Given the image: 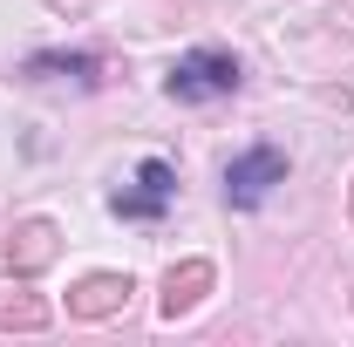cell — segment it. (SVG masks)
Wrapping results in <instances>:
<instances>
[{"instance_id":"obj_1","label":"cell","mask_w":354,"mask_h":347,"mask_svg":"<svg viewBox=\"0 0 354 347\" xmlns=\"http://www.w3.org/2000/svg\"><path fill=\"white\" fill-rule=\"evenodd\" d=\"M177 102H212V95H232L239 88V62L225 55V48H191V55H177L171 75H164Z\"/></svg>"},{"instance_id":"obj_2","label":"cell","mask_w":354,"mask_h":347,"mask_svg":"<svg viewBox=\"0 0 354 347\" xmlns=\"http://www.w3.org/2000/svg\"><path fill=\"white\" fill-rule=\"evenodd\" d=\"M272 184H286V157L272 150V143H252V150H239L232 164H225V205H259Z\"/></svg>"},{"instance_id":"obj_3","label":"cell","mask_w":354,"mask_h":347,"mask_svg":"<svg viewBox=\"0 0 354 347\" xmlns=\"http://www.w3.org/2000/svg\"><path fill=\"white\" fill-rule=\"evenodd\" d=\"M171 191H177V171L164 164V157H143V164H136V191H116L109 212L116 218H157L164 205H171Z\"/></svg>"},{"instance_id":"obj_4","label":"cell","mask_w":354,"mask_h":347,"mask_svg":"<svg viewBox=\"0 0 354 347\" xmlns=\"http://www.w3.org/2000/svg\"><path fill=\"white\" fill-rule=\"evenodd\" d=\"M130 293H136L130 272H88V279L68 286V313H75V320H109V313H123Z\"/></svg>"},{"instance_id":"obj_5","label":"cell","mask_w":354,"mask_h":347,"mask_svg":"<svg viewBox=\"0 0 354 347\" xmlns=\"http://www.w3.org/2000/svg\"><path fill=\"white\" fill-rule=\"evenodd\" d=\"M212 286H218L212 259H184V265H171V272H164V293H157V313H164V320H177V313H191V306L205 300Z\"/></svg>"},{"instance_id":"obj_6","label":"cell","mask_w":354,"mask_h":347,"mask_svg":"<svg viewBox=\"0 0 354 347\" xmlns=\"http://www.w3.org/2000/svg\"><path fill=\"white\" fill-rule=\"evenodd\" d=\"M0 327H21V334L48 327V300H35L28 286H0Z\"/></svg>"},{"instance_id":"obj_7","label":"cell","mask_w":354,"mask_h":347,"mask_svg":"<svg viewBox=\"0 0 354 347\" xmlns=\"http://www.w3.org/2000/svg\"><path fill=\"white\" fill-rule=\"evenodd\" d=\"M48 252H55V225L35 218V225H21V232H14V265H21V272L48 265Z\"/></svg>"},{"instance_id":"obj_8","label":"cell","mask_w":354,"mask_h":347,"mask_svg":"<svg viewBox=\"0 0 354 347\" xmlns=\"http://www.w3.org/2000/svg\"><path fill=\"white\" fill-rule=\"evenodd\" d=\"M95 55H35L28 62V75H75V82H95Z\"/></svg>"}]
</instances>
